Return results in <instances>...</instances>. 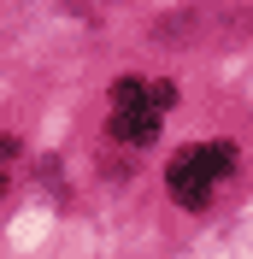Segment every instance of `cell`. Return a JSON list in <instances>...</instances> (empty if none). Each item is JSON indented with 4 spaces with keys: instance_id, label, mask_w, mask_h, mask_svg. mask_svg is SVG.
<instances>
[{
    "instance_id": "3",
    "label": "cell",
    "mask_w": 253,
    "mask_h": 259,
    "mask_svg": "<svg viewBox=\"0 0 253 259\" xmlns=\"http://www.w3.org/2000/svg\"><path fill=\"white\" fill-rule=\"evenodd\" d=\"M6 159H12V136H0V183H6Z\"/></svg>"
},
{
    "instance_id": "1",
    "label": "cell",
    "mask_w": 253,
    "mask_h": 259,
    "mask_svg": "<svg viewBox=\"0 0 253 259\" xmlns=\"http://www.w3.org/2000/svg\"><path fill=\"white\" fill-rule=\"evenodd\" d=\"M230 171H236V147L230 142H200V147H183V153L171 159L165 183H171V194L183 200V206H206L212 189H218Z\"/></svg>"
},
{
    "instance_id": "2",
    "label": "cell",
    "mask_w": 253,
    "mask_h": 259,
    "mask_svg": "<svg viewBox=\"0 0 253 259\" xmlns=\"http://www.w3.org/2000/svg\"><path fill=\"white\" fill-rule=\"evenodd\" d=\"M171 82H142V77H124L112 89V136L118 142H153L159 136V118L171 106Z\"/></svg>"
}]
</instances>
